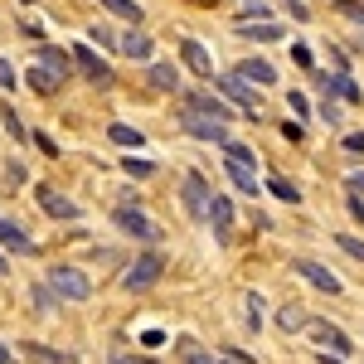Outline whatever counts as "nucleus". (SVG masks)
Segmentation results:
<instances>
[{
  "label": "nucleus",
  "instance_id": "2f4dec72",
  "mask_svg": "<svg viewBox=\"0 0 364 364\" xmlns=\"http://www.w3.org/2000/svg\"><path fill=\"white\" fill-rule=\"evenodd\" d=\"M87 34H92L97 44H117V34H112V29H107V25H92V29H87Z\"/></svg>",
  "mask_w": 364,
  "mask_h": 364
},
{
  "label": "nucleus",
  "instance_id": "7ed1b4c3",
  "mask_svg": "<svg viewBox=\"0 0 364 364\" xmlns=\"http://www.w3.org/2000/svg\"><path fill=\"white\" fill-rule=\"evenodd\" d=\"M209 83L224 87V97H233V102H238V117H257V112H262V107H257V97H252V87H248V83H238L233 73H214Z\"/></svg>",
  "mask_w": 364,
  "mask_h": 364
},
{
  "label": "nucleus",
  "instance_id": "a211bd4d",
  "mask_svg": "<svg viewBox=\"0 0 364 364\" xmlns=\"http://www.w3.org/2000/svg\"><path fill=\"white\" fill-rule=\"evenodd\" d=\"M151 83L166 87V92H175V87H180V73H175L170 63H151Z\"/></svg>",
  "mask_w": 364,
  "mask_h": 364
},
{
  "label": "nucleus",
  "instance_id": "393cba45",
  "mask_svg": "<svg viewBox=\"0 0 364 364\" xmlns=\"http://www.w3.org/2000/svg\"><path fill=\"white\" fill-rule=\"evenodd\" d=\"M127 175H132V180H151V175H156V166H151V161H136V156H132V161H127Z\"/></svg>",
  "mask_w": 364,
  "mask_h": 364
},
{
  "label": "nucleus",
  "instance_id": "ea45409f",
  "mask_svg": "<svg viewBox=\"0 0 364 364\" xmlns=\"http://www.w3.org/2000/svg\"><path fill=\"white\" fill-rule=\"evenodd\" d=\"M20 5H34V0H20Z\"/></svg>",
  "mask_w": 364,
  "mask_h": 364
},
{
  "label": "nucleus",
  "instance_id": "6e6552de",
  "mask_svg": "<svg viewBox=\"0 0 364 364\" xmlns=\"http://www.w3.org/2000/svg\"><path fill=\"white\" fill-rule=\"evenodd\" d=\"M73 63H78V68H83L87 78H92V83H112V68H107V63H102V58L92 54V49H87V44H78V49H73Z\"/></svg>",
  "mask_w": 364,
  "mask_h": 364
},
{
  "label": "nucleus",
  "instance_id": "aec40b11",
  "mask_svg": "<svg viewBox=\"0 0 364 364\" xmlns=\"http://www.w3.org/2000/svg\"><path fill=\"white\" fill-rule=\"evenodd\" d=\"M107 136H112L117 146H136V151H141V146H146V136H141L136 127H127V122H117V127H112V132H107Z\"/></svg>",
  "mask_w": 364,
  "mask_h": 364
},
{
  "label": "nucleus",
  "instance_id": "39448f33",
  "mask_svg": "<svg viewBox=\"0 0 364 364\" xmlns=\"http://www.w3.org/2000/svg\"><path fill=\"white\" fill-rule=\"evenodd\" d=\"M180 58H185V68H190V73H199L204 83L214 78V58H209V49H204L199 39H180Z\"/></svg>",
  "mask_w": 364,
  "mask_h": 364
},
{
  "label": "nucleus",
  "instance_id": "c9c22d12",
  "mask_svg": "<svg viewBox=\"0 0 364 364\" xmlns=\"http://www.w3.org/2000/svg\"><path fill=\"white\" fill-rule=\"evenodd\" d=\"M321 364H340V360H331V355H326V360H321Z\"/></svg>",
  "mask_w": 364,
  "mask_h": 364
},
{
  "label": "nucleus",
  "instance_id": "4468645a",
  "mask_svg": "<svg viewBox=\"0 0 364 364\" xmlns=\"http://www.w3.org/2000/svg\"><path fill=\"white\" fill-rule=\"evenodd\" d=\"M68 63H73V58L63 54V49H54V44H39V68H44L54 83L63 78V73H68Z\"/></svg>",
  "mask_w": 364,
  "mask_h": 364
},
{
  "label": "nucleus",
  "instance_id": "72a5a7b5",
  "mask_svg": "<svg viewBox=\"0 0 364 364\" xmlns=\"http://www.w3.org/2000/svg\"><path fill=\"white\" fill-rule=\"evenodd\" d=\"M34 141H39V151H44V156H58V146H54V136H44V132H39V136H34Z\"/></svg>",
  "mask_w": 364,
  "mask_h": 364
},
{
  "label": "nucleus",
  "instance_id": "f3484780",
  "mask_svg": "<svg viewBox=\"0 0 364 364\" xmlns=\"http://www.w3.org/2000/svg\"><path fill=\"white\" fill-rule=\"evenodd\" d=\"M228 180H233V185H238V190H243V195H257V175H252L248 166H233V161H228Z\"/></svg>",
  "mask_w": 364,
  "mask_h": 364
},
{
  "label": "nucleus",
  "instance_id": "e433bc0d",
  "mask_svg": "<svg viewBox=\"0 0 364 364\" xmlns=\"http://www.w3.org/2000/svg\"><path fill=\"white\" fill-rule=\"evenodd\" d=\"M132 364H156V360H132Z\"/></svg>",
  "mask_w": 364,
  "mask_h": 364
},
{
  "label": "nucleus",
  "instance_id": "412c9836",
  "mask_svg": "<svg viewBox=\"0 0 364 364\" xmlns=\"http://www.w3.org/2000/svg\"><path fill=\"white\" fill-rule=\"evenodd\" d=\"M0 243H10V248H29V233L20 224H10V219H0Z\"/></svg>",
  "mask_w": 364,
  "mask_h": 364
},
{
  "label": "nucleus",
  "instance_id": "0eeeda50",
  "mask_svg": "<svg viewBox=\"0 0 364 364\" xmlns=\"http://www.w3.org/2000/svg\"><path fill=\"white\" fill-rule=\"evenodd\" d=\"M39 209H44V214H54V219H78V214H83L68 195H54L49 185H39Z\"/></svg>",
  "mask_w": 364,
  "mask_h": 364
},
{
  "label": "nucleus",
  "instance_id": "f704fd0d",
  "mask_svg": "<svg viewBox=\"0 0 364 364\" xmlns=\"http://www.w3.org/2000/svg\"><path fill=\"white\" fill-rule=\"evenodd\" d=\"M0 364H10V350H5V345H0Z\"/></svg>",
  "mask_w": 364,
  "mask_h": 364
},
{
  "label": "nucleus",
  "instance_id": "9b49d317",
  "mask_svg": "<svg viewBox=\"0 0 364 364\" xmlns=\"http://www.w3.org/2000/svg\"><path fill=\"white\" fill-rule=\"evenodd\" d=\"M185 209L199 214V219H204V209H209V185H204V175H195V170L185 175Z\"/></svg>",
  "mask_w": 364,
  "mask_h": 364
},
{
  "label": "nucleus",
  "instance_id": "ddd939ff",
  "mask_svg": "<svg viewBox=\"0 0 364 364\" xmlns=\"http://www.w3.org/2000/svg\"><path fill=\"white\" fill-rule=\"evenodd\" d=\"M180 127L195 132V136H204V141H224L228 146V127H219V122H204V117H195V112H180Z\"/></svg>",
  "mask_w": 364,
  "mask_h": 364
},
{
  "label": "nucleus",
  "instance_id": "b1692460",
  "mask_svg": "<svg viewBox=\"0 0 364 364\" xmlns=\"http://www.w3.org/2000/svg\"><path fill=\"white\" fill-rule=\"evenodd\" d=\"M267 190H272L277 199H287V204H296V199H301V190H296L291 180H282V175H272V180H267Z\"/></svg>",
  "mask_w": 364,
  "mask_h": 364
},
{
  "label": "nucleus",
  "instance_id": "5701e85b",
  "mask_svg": "<svg viewBox=\"0 0 364 364\" xmlns=\"http://www.w3.org/2000/svg\"><path fill=\"white\" fill-rule=\"evenodd\" d=\"M112 15H122V20H132V25H141V5L136 0H102Z\"/></svg>",
  "mask_w": 364,
  "mask_h": 364
},
{
  "label": "nucleus",
  "instance_id": "7c9ffc66",
  "mask_svg": "<svg viewBox=\"0 0 364 364\" xmlns=\"http://www.w3.org/2000/svg\"><path fill=\"white\" fill-rule=\"evenodd\" d=\"M20 83V73H15V68H10V63H5V58H0V87H5V92H10V87Z\"/></svg>",
  "mask_w": 364,
  "mask_h": 364
},
{
  "label": "nucleus",
  "instance_id": "c756f323",
  "mask_svg": "<svg viewBox=\"0 0 364 364\" xmlns=\"http://www.w3.org/2000/svg\"><path fill=\"white\" fill-rule=\"evenodd\" d=\"M345 151L350 156H364V132H345Z\"/></svg>",
  "mask_w": 364,
  "mask_h": 364
},
{
  "label": "nucleus",
  "instance_id": "6ab92c4d",
  "mask_svg": "<svg viewBox=\"0 0 364 364\" xmlns=\"http://www.w3.org/2000/svg\"><path fill=\"white\" fill-rule=\"evenodd\" d=\"M238 34H248V39H262V44L282 39V29H277V25H267V20H257V25H238Z\"/></svg>",
  "mask_w": 364,
  "mask_h": 364
},
{
  "label": "nucleus",
  "instance_id": "f257e3e1",
  "mask_svg": "<svg viewBox=\"0 0 364 364\" xmlns=\"http://www.w3.org/2000/svg\"><path fill=\"white\" fill-rule=\"evenodd\" d=\"M161 272H166V257H161V252H141L136 262L122 272V287H127V291H146V287L161 282Z\"/></svg>",
  "mask_w": 364,
  "mask_h": 364
},
{
  "label": "nucleus",
  "instance_id": "1a4fd4ad",
  "mask_svg": "<svg viewBox=\"0 0 364 364\" xmlns=\"http://www.w3.org/2000/svg\"><path fill=\"white\" fill-rule=\"evenodd\" d=\"M311 336H316V345H326V355H331V360L350 355V340H345V331L326 326V321H316V326H311Z\"/></svg>",
  "mask_w": 364,
  "mask_h": 364
},
{
  "label": "nucleus",
  "instance_id": "a878e982",
  "mask_svg": "<svg viewBox=\"0 0 364 364\" xmlns=\"http://www.w3.org/2000/svg\"><path fill=\"white\" fill-rule=\"evenodd\" d=\"M336 243H340L345 252H350L355 262H364V243H360V238H350V233H336Z\"/></svg>",
  "mask_w": 364,
  "mask_h": 364
},
{
  "label": "nucleus",
  "instance_id": "bb28decb",
  "mask_svg": "<svg viewBox=\"0 0 364 364\" xmlns=\"http://www.w3.org/2000/svg\"><path fill=\"white\" fill-rule=\"evenodd\" d=\"M0 122H5V132H10V136H25V127H20L15 107H0Z\"/></svg>",
  "mask_w": 364,
  "mask_h": 364
},
{
  "label": "nucleus",
  "instance_id": "c85d7f7f",
  "mask_svg": "<svg viewBox=\"0 0 364 364\" xmlns=\"http://www.w3.org/2000/svg\"><path fill=\"white\" fill-rule=\"evenodd\" d=\"M29 87H39V92H49V87H54V78H49L44 68H29Z\"/></svg>",
  "mask_w": 364,
  "mask_h": 364
},
{
  "label": "nucleus",
  "instance_id": "f8f14e48",
  "mask_svg": "<svg viewBox=\"0 0 364 364\" xmlns=\"http://www.w3.org/2000/svg\"><path fill=\"white\" fill-rule=\"evenodd\" d=\"M233 78H238V83H277V68H272V63H262V58H248V63H238V73H233Z\"/></svg>",
  "mask_w": 364,
  "mask_h": 364
},
{
  "label": "nucleus",
  "instance_id": "cd10ccee",
  "mask_svg": "<svg viewBox=\"0 0 364 364\" xmlns=\"http://www.w3.org/2000/svg\"><path fill=\"white\" fill-rule=\"evenodd\" d=\"M185 364H219L214 355H204V350H195L190 340H185Z\"/></svg>",
  "mask_w": 364,
  "mask_h": 364
},
{
  "label": "nucleus",
  "instance_id": "4be33fe9",
  "mask_svg": "<svg viewBox=\"0 0 364 364\" xmlns=\"http://www.w3.org/2000/svg\"><path fill=\"white\" fill-rule=\"evenodd\" d=\"M277 326H282V331H301V326H306V311H301V306H282L277 311Z\"/></svg>",
  "mask_w": 364,
  "mask_h": 364
},
{
  "label": "nucleus",
  "instance_id": "f03ea898",
  "mask_svg": "<svg viewBox=\"0 0 364 364\" xmlns=\"http://www.w3.org/2000/svg\"><path fill=\"white\" fill-rule=\"evenodd\" d=\"M49 291H58L63 301H87L92 296V282L78 267H49Z\"/></svg>",
  "mask_w": 364,
  "mask_h": 364
},
{
  "label": "nucleus",
  "instance_id": "9d476101",
  "mask_svg": "<svg viewBox=\"0 0 364 364\" xmlns=\"http://www.w3.org/2000/svg\"><path fill=\"white\" fill-rule=\"evenodd\" d=\"M117 224H122V233H132V238H146V243H151V238L161 233V228L151 224V219H146L141 209H117Z\"/></svg>",
  "mask_w": 364,
  "mask_h": 364
},
{
  "label": "nucleus",
  "instance_id": "423d86ee",
  "mask_svg": "<svg viewBox=\"0 0 364 364\" xmlns=\"http://www.w3.org/2000/svg\"><path fill=\"white\" fill-rule=\"evenodd\" d=\"M291 272H296V277H306L311 287H321V291H331V296L340 291V277H336V272H326L321 262H306V257H301V262H291Z\"/></svg>",
  "mask_w": 364,
  "mask_h": 364
},
{
  "label": "nucleus",
  "instance_id": "20e7f679",
  "mask_svg": "<svg viewBox=\"0 0 364 364\" xmlns=\"http://www.w3.org/2000/svg\"><path fill=\"white\" fill-rule=\"evenodd\" d=\"M185 102H190V112L195 117H204V122H219V127H228L238 112H228L219 97H209V92H185Z\"/></svg>",
  "mask_w": 364,
  "mask_h": 364
},
{
  "label": "nucleus",
  "instance_id": "2eb2a0df",
  "mask_svg": "<svg viewBox=\"0 0 364 364\" xmlns=\"http://www.w3.org/2000/svg\"><path fill=\"white\" fill-rule=\"evenodd\" d=\"M204 219L219 228V233H228V228H233V204H228L224 195H209V209H204Z\"/></svg>",
  "mask_w": 364,
  "mask_h": 364
},
{
  "label": "nucleus",
  "instance_id": "58836bf2",
  "mask_svg": "<svg viewBox=\"0 0 364 364\" xmlns=\"http://www.w3.org/2000/svg\"><path fill=\"white\" fill-rule=\"evenodd\" d=\"M112 364H132V360H112Z\"/></svg>",
  "mask_w": 364,
  "mask_h": 364
},
{
  "label": "nucleus",
  "instance_id": "dca6fc26",
  "mask_svg": "<svg viewBox=\"0 0 364 364\" xmlns=\"http://www.w3.org/2000/svg\"><path fill=\"white\" fill-rule=\"evenodd\" d=\"M117 49H122V54H132V58H151L156 44H151V34H127V39H117Z\"/></svg>",
  "mask_w": 364,
  "mask_h": 364
},
{
  "label": "nucleus",
  "instance_id": "4c0bfd02",
  "mask_svg": "<svg viewBox=\"0 0 364 364\" xmlns=\"http://www.w3.org/2000/svg\"><path fill=\"white\" fill-rule=\"evenodd\" d=\"M0 277H5V257H0Z\"/></svg>",
  "mask_w": 364,
  "mask_h": 364
},
{
  "label": "nucleus",
  "instance_id": "473e14b6",
  "mask_svg": "<svg viewBox=\"0 0 364 364\" xmlns=\"http://www.w3.org/2000/svg\"><path fill=\"white\" fill-rule=\"evenodd\" d=\"M316 117H321V122H331V127H340V107H336V102H326Z\"/></svg>",
  "mask_w": 364,
  "mask_h": 364
}]
</instances>
